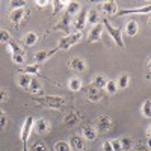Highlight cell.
Wrapping results in <instances>:
<instances>
[{
  "label": "cell",
  "instance_id": "6da1fadb",
  "mask_svg": "<svg viewBox=\"0 0 151 151\" xmlns=\"http://www.w3.org/2000/svg\"><path fill=\"white\" fill-rule=\"evenodd\" d=\"M36 103H41L50 109H62L65 104V98L59 95H47V97H36Z\"/></svg>",
  "mask_w": 151,
  "mask_h": 151
},
{
  "label": "cell",
  "instance_id": "7a4b0ae2",
  "mask_svg": "<svg viewBox=\"0 0 151 151\" xmlns=\"http://www.w3.org/2000/svg\"><path fill=\"white\" fill-rule=\"evenodd\" d=\"M103 27L107 30V33L110 35V38L116 42V45H118L119 48H124V47H125V45H124V41H122V30H121V29L113 27L112 24L109 23L107 18H103Z\"/></svg>",
  "mask_w": 151,
  "mask_h": 151
},
{
  "label": "cell",
  "instance_id": "3957f363",
  "mask_svg": "<svg viewBox=\"0 0 151 151\" xmlns=\"http://www.w3.org/2000/svg\"><path fill=\"white\" fill-rule=\"evenodd\" d=\"M82 36H83L82 32H73L71 35H67L65 38H62L60 42H59V45L56 47L58 52H59V50H67V48H70L71 45L77 44V42L82 40Z\"/></svg>",
  "mask_w": 151,
  "mask_h": 151
},
{
  "label": "cell",
  "instance_id": "277c9868",
  "mask_svg": "<svg viewBox=\"0 0 151 151\" xmlns=\"http://www.w3.org/2000/svg\"><path fill=\"white\" fill-rule=\"evenodd\" d=\"M33 118L32 116H27L23 122V129H21V142H23V148L26 151V145H27V141H29V136L33 130Z\"/></svg>",
  "mask_w": 151,
  "mask_h": 151
},
{
  "label": "cell",
  "instance_id": "5b68a950",
  "mask_svg": "<svg viewBox=\"0 0 151 151\" xmlns=\"http://www.w3.org/2000/svg\"><path fill=\"white\" fill-rule=\"evenodd\" d=\"M53 30H60V32H64L67 35H71L73 33V29H71V17L64 14L60 18V21L56 24V26L53 27Z\"/></svg>",
  "mask_w": 151,
  "mask_h": 151
},
{
  "label": "cell",
  "instance_id": "8992f818",
  "mask_svg": "<svg viewBox=\"0 0 151 151\" xmlns=\"http://www.w3.org/2000/svg\"><path fill=\"white\" fill-rule=\"evenodd\" d=\"M70 147L74 150V151H86L88 147H86V141L83 136H79V134H73L70 137Z\"/></svg>",
  "mask_w": 151,
  "mask_h": 151
},
{
  "label": "cell",
  "instance_id": "52a82bcc",
  "mask_svg": "<svg viewBox=\"0 0 151 151\" xmlns=\"http://www.w3.org/2000/svg\"><path fill=\"white\" fill-rule=\"evenodd\" d=\"M85 24H86V11H80L71 24V29L73 32H82L85 29Z\"/></svg>",
  "mask_w": 151,
  "mask_h": 151
},
{
  "label": "cell",
  "instance_id": "ba28073f",
  "mask_svg": "<svg viewBox=\"0 0 151 151\" xmlns=\"http://www.w3.org/2000/svg\"><path fill=\"white\" fill-rule=\"evenodd\" d=\"M151 12V6L147 5V6H141V8H133V9H121L116 12L118 17H122V15H132V14H150Z\"/></svg>",
  "mask_w": 151,
  "mask_h": 151
},
{
  "label": "cell",
  "instance_id": "9c48e42d",
  "mask_svg": "<svg viewBox=\"0 0 151 151\" xmlns=\"http://www.w3.org/2000/svg\"><path fill=\"white\" fill-rule=\"evenodd\" d=\"M95 125H97V129H95L97 132H107L112 127V119L107 115H101V116L97 118Z\"/></svg>",
  "mask_w": 151,
  "mask_h": 151
},
{
  "label": "cell",
  "instance_id": "30bf717a",
  "mask_svg": "<svg viewBox=\"0 0 151 151\" xmlns=\"http://www.w3.org/2000/svg\"><path fill=\"white\" fill-rule=\"evenodd\" d=\"M100 9H101L104 14H107V15H116V12H118V6H116V3L113 2V0L100 3Z\"/></svg>",
  "mask_w": 151,
  "mask_h": 151
},
{
  "label": "cell",
  "instance_id": "8fae6325",
  "mask_svg": "<svg viewBox=\"0 0 151 151\" xmlns=\"http://www.w3.org/2000/svg\"><path fill=\"white\" fill-rule=\"evenodd\" d=\"M103 24H95V26L92 27V30L89 32V35H88V42H97L100 38H101V32H103Z\"/></svg>",
  "mask_w": 151,
  "mask_h": 151
},
{
  "label": "cell",
  "instance_id": "7c38bea8",
  "mask_svg": "<svg viewBox=\"0 0 151 151\" xmlns=\"http://www.w3.org/2000/svg\"><path fill=\"white\" fill-rule=\"evenodd\" d=\"M68 65H70V68H73L77 73H85V70H86V62L82 58H73L68 62Z\"/></svg>",
  "mask_w": 151,
  "mask_h": 151
},
{
  "label": "cell",
  "instance_id": "4fadbf2b",
  "mask_svg": "<svg viewBox=\"0 0 151 151\" xmlns=\"http://www.w3.org/2000/svg\"><path fill=\"white\" fill-rule=\"evenodd\" d=\"M58 52V48H52V50H41L35 55V62L36 64H41V62H45L48 58H52L55 53Z\"/></svg>",
  "mask_w": 151,
  "mask_h": 151
},
{
  "label": "cell",
  "instance_id": "5bb4252c",
  "mask_svg": "<svg viewBox=\"0 0 151 151\" xmlns=\"http://www.w3.org/2000/svg\"><path fill=\"white\" fill-rule=\"evenodd\" d=\"M24 11H26V8H23V9H17V11H11V23L14 24L15 27H18L20 21L24 18Z\"/></svg>",
  "mask_w": 151,
  "mask_h": 151
},
{
  "label": "cell",
  "instance_id": "9a60e30c",
  "mask_svg": "<svg viewBox=\"0 0 151 151\" xmlns=\"http://www.w3.org/2000/svg\"><path fill=\"white\" fill-rule=\"evenodd\" d=\"M82 133H83L85 141H95L97 139V130H95V127H92V125H85Z\"/></svg>",
  "mask_w": 151,
  "mask_h": 151
},
{
  "label": "cell",
  "instance_id": "2e32d148",
  "mask_svg": "<svg viewBox=\"0 0 151 151\" xmlns=\"http://www.w3.org/2000/svg\"><path fill=\"white\" fill-rule=\"evenodd\" d=\"M98 21H100V15H98L97 8H92V9H89L86 12V23L95 26V24H98Z\"/></svg>",
  "mask_w": 151,
  "mask_h": 151
},
{
  "label": "cell",
  "instance_id": "e0dca14e",
  "mask_svg": "<svg viewBox=\"0 0 151 151\" xmlns=\"http://www.w3.org/2000/svg\"><path fill=\"white\" fill-rule=\"evenodd\" d=\"M137 30H139V24H137L136 20H129L125 23V33L129 36H134L137 33Z\"/></svg>",
  "mask_w": 151,
  "mask_h": 151
},
{
  "label": "cell",
  "instance_id": "ac0fdd59",
  "mask_svg": "<svg viewBox=\"0 0 151 151\" xmlns=\"http://www.w3.org/2000/svg\"><path fill=\"white\" fill-rule=\"evenodd\" d=\"M48 127H50V124L44 119V118H41V119H38L36 122H33V130L36 132V133H45L47 130H48Z\"/></svg>",
  "mask_w": 151,
  "mask_h": 151
},
{
  "label": "cell",
  "instance_id": "d6986e66",
  "mask_svg": "<svg viewBox=\"0 0 151 151\" xmlns=\"http://www.w3.org/2000/svg\"><path fill=\"white\" fill-rule=\"evenodd\" d=\"M79 12H80V3L79 2H68L67 3V11H65L67 15L74 17V15H77Z\"/></svg>",
  "mask_w": 151,
  "mask_h": 151
},
{
  "label": "cell",
  "instance_id": "ffe728a7",
  "mask_svg": "<svg viewBox=\"0 0 151 151\" xmlns=\"http://www.w3.org/2000/svg\"><path fill=\"white\" fill-rule=\"evenodd\" d=\"M79 122V115H77V112H71L68 113V115L64 118V124L67 125V127H74L76 124Z\"/></svg>",
  "mask_w": 151,
  "mask_h": 151
},
{
  "label": "cell",
  "instance_id": "44dd1931",
  "mask_svg": "<svg viewBox=\"0 0 151 151\" xmlns=\"http://www.w3.org/2000/svg\"><path fill=\"white\" fill-rule=\"evenodd\" d=\"M106 83H107V79L103 74H98L92 80V88H95V89H103V88L106 86Z\"/></svg>",
  "mask_w": 151,
  "mask_h": 151
},
{
  "label": "cell",
  "instance_id": "7402d4cb",
  "mask_svg": "<svg viewBox=\"0 0 151 151\" xmlns=\"http://www.w3.org/2000/svg\"><path fill=\"white\" fill-rule=\"evenodd\" d=\"M23 42L26 44L27 47L35 45V44L38 42V35H36L35 32H27L26 35H24V38H23Z\"/></svg>",
  "mask_w": 151,
  "mask_h": 151
},
{
  "label": "cell",
  "instance_id": "603a6c76",
  "mask_svg": "<svg viewBox=\"0 0 151 151\" xmlns=\"http://www.w3.org/2000/svg\"><path fill=\"white\" fill-rule=\"evenodd\" d=\"M17 82H18V86H20V88H24V89H27L29 85H30V82H32V77H30L29 74H24V73H21V74L18 76Z\"/></svg>",
  "mask_w": 151,
  "mask_h": 151
},
{
  "label": "cell",
  "instance_id": "cb8c5ba5",
  "mask_svg": "<svg viewBox=\"0 0 151 151\" xmlns=\"http://www.w3.org/2000/svg\"><path fill=\"white\" fill-rule=\"evenodd\" d=\"M41 67L38 65V64H32V65H27L26 68H24L21 73H24V74H33V76H38V77H41Z\"/></svg>",
  "mask_w": 151,
  "mask_h": 151
},
{
  "label": "cell",
  "instance_id": "d4e9b609",
  "mask_svg": "<svg viewBox=\"0 0 151 151\" xmlns=\"http://www.w3.org/2000/svg\"><path fill=\"white\" fill-rule=\"evenodd\" d=\"M121 142V151H130L134 145V139L133 137H122V139H119Z\"/></svg>",
  "mask_w": 151,
  "mask_h": 151
},
{
  "label": "cell",
  "instance_id": "484cf974",
  "mask_svg": "<svg viewBox=\"0 0 151 151\" xmlns=\"http://www.w3.org/2000/svg\"><path fill=\"white\" fill-rule=\"evenodd\" d=\"M86 97H88V100L89 101H92V103H97V101H100V98H101V95H100V92H98V89H95V88H89L88 89V92H86Z\"/></svg>",
  "mask_w": 151,
  "mask_h": 151
},
{
  "label": "cell",
  "instance_id": "4316f807",
  "mask_svg": "<svg viewBox=\"0 0 151 151\" xmlns=\"http://www.w3.org/2000/svg\"><path fill=\"white\" fill-rule=\"evenodd\" d=\"M68 88L73 91V92H77L80 91V88H82V80L79 77H71L68 80Z\"/></svg>",
  "mask_w": 151,
  "mask_h": 151
},
{
  "label": "cell",
  "instance_id": "83f0119b",
  "mask_svg": "<svg viewBox=\"0 0 151 151\" xmlns=\"http://www.w3.org/2000/svg\"><path fill=\"white\" fill-rule=\"evenodd\" d=\"M130 83V77H129V74L127 73H122L119 77H118V82H116V86L121 88V89H125V88L129 86Z\"/></svg>",
  "mask_w": 151,
  "mask_h": 151
},
{
  "label": "cell",
  "instance_id": "f1b7e54d",
  "mask_svg": "<svg viewBox=\"0 0 151 151\" xmlns=\"http://www.w3.org/2000/svg\"><path fill=\"white\" fill-rule=\"evenodd\" d=\"M8 47H9V53L11 55H15V53H23V55H26V52L14 41V40H11L9 42H8Z\"/></svg>",
  "mask_w": 151,
  "mask_h": 151
},
{
  "label": "cell",
  "instance_id": "f546056e",
  "mask_svg": "<svg viewBox=\"0 0 151 151\" xmlns=\"http://www.w3.org/2000/svg\"><path fill=\"white\" fill-rule=\"evenodd\" d=\"M29 92H32V94H41L42 91H41V85H40V82H38L36 79H32V82H30V85H29Z\"/></svg>",
  "mask_w": 151,
  "mask_h": 151
},
{
  "label": "cell",
  "instance_id": "4dcf8cb0",
  "mask_svg": "<svg viewBox=\"0 0 151 151\" xmlns=\"http://www.w3.org/2000/svg\"><path fill=\"white\" fill-rule=\"evenodd\" d=\"M106 91L110 94V95H113V94H116L118 92V86H116V82L115 80H107V83H106Z\"/></svg>",
  "mask_w": 151,
  "mask_h": 151
},
{
  "label": "cell",
  "instance_id": "1f68e13d",
  "mask_svg": "<svg viewBox=\"0 0 151 151\" xmlns=\"http://www.w3.org/2000/svg\"><path fill=\"white\" fill-rule=\"evenodd\" d=\"M55 151H71V147L65 141H59L55 144Z\"/></svg>",
  "mask_w": 151,
  "mask_h": 151
},
{
  "label": "cell",
  "instance_id": "d6a6232c",
  "mask_svg": "<svg viewBox=\"0 0 151 151\" xmlns=\"http://www.w3.org/2000/svg\"><path fill=\"white\" fill-rule=\"evenodd\" d=\"M52 5H53V17L55 15H58L59 12L62 11V8H64V5H65V2H62V0H55V2H52Z\"/></svg>",
  "mask_w": 151,
  "mask_h": 151
},
{
  "label": "cell",
  "instance_id": "836d02e7",
  "mask_svg": "<svg viewBox=\"0 0 151 151\" xmlns=\"http://www.w3.org/2000/svg\"><path fill=\"white\" fill-rule=\"evenodd\" d=\"M27 3L24 2V0H12L11 2V9L12 11H17V9H23V8H26Z\"/></svg>",
  "mask_w": 151,
  "mask_h": 151
},
{
  "label": "cell",
  "instance_id": "e575fe53",
  "mask_svg": "<svg viewBox=\"0 0 151 151\" xmlns=\"http://www.w3.org/2000/svg\"><path fill=\"white\" fill-rule=\"evenodd\" d=\"M11 40H12L11 33L8 30H5V29H0V42H2V44H8Z\"/></svg>",
  "mask_w": 151,
  "mask_h": 151
},
{
  "label": "cell",
  "instance_id": "d590c367",
  "mask_svg": "<svg viewBox=\"0 0 151 151\" xmlns=\"http://www.w3.org/2000/svg\"><path fill=\"white\" fill-rule=\"evenodd\" d=\"M142 115L145 118L151 116V101H150V100H145V103L142 104Z\"/></svg>",
  "mask_w": 151,
  "mask_h": 151
},
{
  "label": "cell",
  "instance_id": "8d00e7d4",
  "mask_svg": "<svg viewBox=\"0 0 151 151\" xmlns=\"http://www.w3.org/2000/svg\"><path fill=\"white\" fill-rule=\"evenodd\" d=\"M12 60H14L17 65H23L24 60H26V55H23V53H15V55H12Z\"/></svg>",
  "mask_w": 151,
  "mask_h": 151
},
{
  "label": "cell",
  "instance_id": "74e56055",
  "mask_svg": "<svg viewBox=\"0 0 151 151\" xmlns=\"http://www.w3.org/2000/svg\"><path fill=\"white\" fill-rule=\"evenodd\" d=\"M30 151H47V147H45L44 142H36V144L32 145Z\"/></svg>",
  "mask_w": 151,
  "mask_h": 151
},
{
  "label": "cell",
  "instance_id": "f35d334b",
  "mask_svg": "<svg viewBox=\"0 0 151 151\" xmlns=\"http://www.w3.org/2000/svg\"><path fill=\"white\" fill-rule=\"evenodd\" d=\"M110 145H112L113 151H121V142H119V139H112L110 141Z\"/></svg>",
  "mask_w": 151,
  "mask_h": 151
},
{
  "label": "cell",
  "instance_id": "ab89813d",
  "mask_svg": "<svg viewBox=\"0 0 151 151\" xmlns=\"http://www.w3.org/2000/svg\"><path fill=\"white\" fill-rule=\"evenodd\" d=\"M5 124H6V116H5V113H3V109L0 107V130L5 127Z\"/></svg>",
  "mask_w": 151,
  "mask_h": 151
},
{
  "label": "cell",
  "instance_id": "60d3db41",
  "mask_svg": "<svg viewBox=\"0 0 151 151\" xmlns=\"http://www.w3.org/2000/svg\"><path fill=\"white\" fill-rule=\"evenodd\" d=\"M101 151H113V148H112V145H110L109 141L103 142V145H101Z\"/></svg>",
  "mask_w": 151,
  "mask_h": 151
},
{
  "label": "cell",
  "instance_id": "b9f144b4",
  "mask_svg": "<svg viewBox=\"0 0 151 151\" xmlns=\"http://www.w3.org/2000/svg\"><path fill=\"white\" fill-rule=\"evenodd\" d=\"M5 100H6V92L3 89H0V103L5 101Z\"/></svg>",
  "mask_w": 151,
  "mask_h": 151
},
{
  "label": "cell",
  "instance_id": "7bdbcfd3",
  "mask_svg": "<svg viewBox=\"0 0 151 151\" xmlns=\"http://www.w3.org/2000/svg\"><path fill=\"white\" fill-rule=\"evenodd\" d=\"M36 5L40 6V8H42V6L48 5V2H45V0H38V2H36Z\"/></svg>",
  "mask_w": 151,
  "mask_h": 151
},
{
  "label": "cell",
  "instance_id": "ee69618b",
  "mask_svg": "<svg viewBox=\"0 0 151 151\" xmlns=\"http://www.w3.org/2000/svg\"><path fill=\"white\" fill-rule=\"evenodd\" d=\"M136 151H150V147L145 148L144 145H141V147H137V148H136Z\"/></svg>",
  "mask_w": 151,
  "mask_h": 151
}]
</instances>
